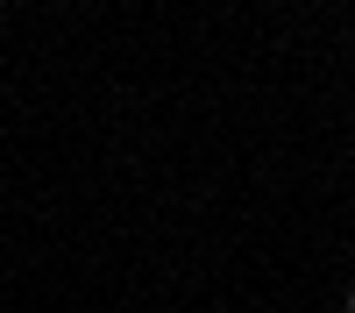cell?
<instances>
[{"label": "cell", "mask_w": 355, "mask_h": 313, "mask_svg": "<svg viewBox=\"0 0 355 313\" xmlns=\"http://www.w3.org/2000/svg\"><path fill=\"white\" fill-rule=\"evenodd\" d=\"M341 313H355V278H348V292H341Z\"/></svg>", "instance_id": "1"}]
</instances>
